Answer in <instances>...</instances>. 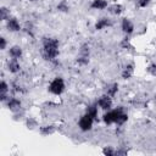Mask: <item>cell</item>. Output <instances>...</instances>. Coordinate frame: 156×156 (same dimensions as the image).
<instances>
[{"label":"cell","mask_w":156,"mask_h":156,"mask_svg":"<svg viewBox=\"0 0 156 156\" xmlns=\"http://www.w3.org/2000/svg\"><path fill=\"white\" fill-rule=\"evenodd\" d=\"M9 91H10V88H9L7 83L5 80H1V83H0V100H1V102L7 101V99L10 98Z\"/></svg>","instance_id":"8fae6325"},{"label":"cell","mask_w":156,"mask_h":156,"mask_svg":"<svg viewBox=\"0 0 156 156\" xmlns=\"http://www.w3.org/2000/svg\"><path fill=\"white\" fill-rule=\"evenodd\" d=\"M28 1H30V2H34V1H37V0H28Z\"/></svg>","instance_id":"83f0119b"},{"label":"cell","mask_w":156,"mask_h":156,"mask_svg":"<svg viewBox=\"0 0 156 156\" xmlns=\"http://www.w3.org/2000/svg\"><path fill=\"white\" fill-rule=\"evenodd\" d=\"M121 28H122V30H123V33H124L126 35H130V34L134 32V24H133V22H132L129 18H127V17L122 18Z\"/></svg>","instance_id":"ba28073f"},{"label":"cell","mask_w":156,"mask_h":156,"mask_svg":"<svg viewBox=\"0 0 156 156\" xmlns=\"http://www.w3.org/2000/svg\"><path fill=\"white\" fill-rule=\"evenodd\" d=\"M22 48L20 46V45H12L10 49H9V56L11 57V58H16V60H18V58H21L22 57Z\"/></svg>","instance_id":"4fadbf2b"},{"label":"cell","mask_w":156,"mask_h":156,"mask_svg":"<svg viewBox=\"0 0 156 156\" xmlns=\"http://www.w3.org/2000/svg\"><path fill=\"white\" fill-rule=\"evenodd\" d=\"M89 57H90V48L87 43L82 44L80 48H79V51H78V55H77V63L80 65V66H84L89 62Z\"/></svg>","instance_id":"277c9868"},{"label":"cell","mask_w":156,"mask_h":156,"mask_svg":"<svg viewBox=\"0 0 156 156\" xmlns=\"http://www.w3.org/2000/svg\"><path fill=\"white\" fill-rule=\"evenodd\" d=\"M107 9H108V12L115 15V16H118V15H121L123 12V6L121 4H112Z\"/></svg>","instance_id":"e0dca14e"},{"label":"cell","mask_w":156,"mask_h":156,"mask_svg":"<svg viewBox=\"0 0 156 156\" xmlns=\"http://www.w3.org/2000/svg\"><path fill=\"white\" fill-rule=\"evenodd\" d=\"M20 69H21V65H20L18 60H16V58H10V60L7 61V71H9L10 73L16 74V73L20 72Z\"/></svg>","instance_id":"7c38bea8"},{"label":"cell","mask_w":156,"mask_h":156,"mask_svg":"<svg viewBox=\"0 0 156 156\" xmlns=\"http://www.w3.org/2000/svg\"><path fill=\"white\" fill-rule=\"evenodd\" d=\"M10 17H11L10 10H9L7 7H5V6H1V7H0V18H1V21H5V22H6Z\"/></svg>","instance_id":"ffe728a7"},{"label":"cell","mask_w":156,"mask_h":156,"mask_svg":"<svg viewBox=\"0 0 156 156\" xmlns=\"http://www.w3.org/2000/svg\"><path fill=\"white\" fill-rule=\"evenodd\" d=\"M5 105L12 112H17V111H21L22 110V102L17 98H9L7 101L5 102Z\"/></svg>","instance_id":"52a82bcc"},{"label":"cell","mask_w":156,"mask_h":156,"mask_svg":"<svg viewBox=\"0 0 156 156\" xmlns=\"http://www.w3.org/2000/svg\"><path fill=\"white\" fill-rule=\"evenodd\" d=\"M58 46H60V43L56 38H51V37H44L41 39V54H43V57L48 61H52L55 60L60 51H58Z\"/></svg>","instance_id":"6da1fadb"},{"label":"cell","mask_w":156,"mask_h":156,"mask_svg":"<svg viewBox=\"0 0 156 156\" xmlns=\"http://www.w3.org/2000/svg\"><path fill=\"white\" fill-rule=\"evenodd\" d=\"M117 91H118V84L117 83H110L105 88V94H107L111 98H113L117 94Z\"/></svg>","instance_id":"2e32d148"},{"label":"cell","mask_w":156,"mask_h":156,"mask_svg":"<svg viewBox=\"0 0 156 156\" xmlns=\"http://www.w3.org/2000/svg\"><path fill=\"white\" fill-rule=\"evenodd\" d=\"M56 132V129H55V127L54 126H44V127H40L39 128V133L41 134V135H44V136H48V135H51V134H54Z\"/></svg>","instance_id":"ac0fdd59"},{"label":"cell","mask_w":156,"mask_h":156,"mask_svg":"<svg viewBox=\"0 0 156 156\" xmlns=\"http://www.w3.org/2000/svg\"><path fill=\"white\" fill-rule=\"evenodd\" d=\"M134 73V65L133 63H128L123 67L122 72H121V76L123 79H129Z\"/></svg>","instance_id":"9a60e30c"},{"label":"cell","mask_w":156,"mask_h":156,"mask_svg":"<svg viewBox=\"0 0 156 156\" xmlns=\"http://www.w3.org/2000/svg\"><path fill=\"white\" fill-rule=\"evenodd\" d=\"M146 72H147L150 76H156V62L150 63V65L146 67Z\"/></svg>","instance_id":"cb8c5ba5"},{"label":"cell","mask_w":156,"mask_h":156,"mask_svg":"<svg viewBox=\"0 0 156 156\" xmlns=\"http://www.w3.org/2000/svg\"><path fill=\"white\" fill-rule=\"evenodd\" d=\"M108 7L107 0H93L90 4V9L93 10H105Z\"/></svg>","instance_id":"5bb4252c"},{"label":"cell","mask_w":156,"mask_h":156,"mask_svg":"<svg viewBox=\"0 0 156 156\" xmlns=\"http://www.w3.org/2000/svg\"><path fill=\"white\" fill-rule=\"evenodd\" d=\"M102 154L107 156H116V149H113L112 146H105L102 149Z\"/></svg>","instance_id":"7402d4cb"},{"label":"cell","mask_w":156,"mask_h":156,"mask_svg":"<svg viewBox=\"0 0 156 156\" xmlns=\"http://www.w3.org/2000/svg\"><path fill=\"white\" fill-rule=\"evenodd\" d=\"M65 89H66V83L62 77H55L48 87V90L54 95H61L65 91Z\"/></svg>","instance_id":"7a4b0ae2"},{"label":"cell","mask_w":156,"mask_h":156,"mask_svg":"<svg viewBox=\"0 0 156 156\" xmlns=\"http://www.w3.org/2000/svg\"><path fill=\"white\" fill-rule=\"evenodd\" d=\"M123 111H124V108H123L122 106H118V107H116V108H113V110H108V111L102 116V119H104L105 124H107V126H110V124H116L118 116H119L121 112H123Z\"/></svg>","instance_id":"3957f363"},{"label":"cell","mask_w":156,"mask_h":156,"mask_svg":"<svg viewBox=\"0 0 156 156\" xmlns=\"http://www.w3.org/2000/svg\"><path fill=\"white\" fill-rule=\"evenodd\" d=\"M6 28H7V30L9 32H18V30H21V24H20V22H18V20L16 18V17H10L7 21H6Z\"/></svg>","instance_id":"9c48e42d"},{"label":"cell","mask_w":156,"mask_h":156,"mask_svg":"<svg viewBox=\"0 0 156 156\" xmlns=\"http://www.w3.org/2000/svg\"><path fill=\"white\" fill-rule=\"evenodd\" d=\"M127 154H128V151L124 150V149H118V150H116V155H117V156H119V155H127Z\"/></svg>","instance_id":"4316f807"},{"label":"cell","mask_w":156,"mask_h":156,"mask_svg":"<svg viewBox=\"0 0 156 156\" xmlns=\"http://www.w3.org/2000/svg\"><path fill=\"white\" fill-rule=\"evenodd\" d=\"M95 119L93 117H90L88 113H84L80 118H79V122H78V127L80 130L83 132H88L93 128V124H94Z\"/></svg>","instance_id":"5b68a950"},{"label":"cell","mask_w":156,"mask_h":156,"mask_svg":"<svg viewBox=\"0 0 156 156\" xmlns=\"http://www.w3.org/2000/svg\"><path fill=\"white\" fill-rule=\"evenodd\" d=\"M96 105H98L101 110L108 111V110H111V108H112V98L104 93V94L98 99Z\"/></svg>","instance_id":"8992f818"},{"label":"cell","mask_w":156,"mask_h":156,"mask_svg":"<svg viewBox=\"0 0 156 156\" xmlns=\"http://www.w3.org/2000/svg\"><path fill=\"white\" fill-rule=\"evenodd\" d=\"M7 46V41L5 37H0V50H5Z\"/></svg>","instance_id":"484cf974"},{"label":"cell","mask_w":156,"mask_h":156,"mask_svg":"<svg viewBox=\"0 0 156 156\" xmlns=\"http://www.w3.org/2000/svg\"><path fill=\"white\" fill-rule=\"evenodd\" d=\"M85 113H88L90 117H93L96 121V118H98V105L96 104L95 105H89L85 110Z\"/></svg>","instance_id":"d6986e66"},{"label":"cell","mask_w":156,"mask_h":156,"mask_svg":"<svg viewBox=\"0 0 156 156\" xmlns=\"http://www.w3.org/2000/svg\"><path fill=\"white\" fill-rule=\"evenodd\" d=\"M26 124H27V128L28 129H34L35 127H38V123H37V121L34 119V118H27V121H26Z\"/></svg>","instance_id":"603a6c76"},{"label":"cell","mask_w":156,"mask_h":156,"mask_svg":"<svg viewBox=\"0 0 156 156\" xmlns=\"http://www.w3.org/2000/svg\"><path fill=\"white\" fill-rule=\"evenodd\" d=\"M111 26H112V21H111L108 17H101V18H99V20L95 22L94 28H95L96 30H102V29H105V28H107V27H111Z\"/></svg>","instance_id":"30bf717a"},{"label":"cell","mask_w":156,"mask_h":156,"mask_svg":"<svg viewBox=\"0 0 156 156\" xmlns=\"http://www.w3.org/2000/svg\"><path fill=\"white\" fill-rule=\"evenodd\" d=\"M56 7H57V10L61 11V12H68V11H69V5L67 4L66 0H61V1L57 4Z\"/></svg>","instance_id":"44dd1931"},{"label":"cell","mask_w":156,"mask_h":156,"mask_svg":"<svg viewBox=\"0 0 156 156\" xmlns=\"http://www.w3.org/2000/svg\"><path fill=\"white\" fill-rule=\"evenodd\" d=\"M150 1H151V0H135V4H136L138 7L144 9V7H146V6L150 4Z\"/></svg>","instance_id":"d4e9b609"}]
</instances>
